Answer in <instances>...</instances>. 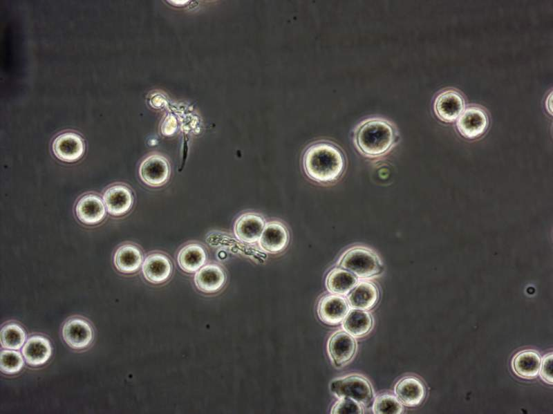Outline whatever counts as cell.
Wrapping results in <instances>:
<instances>
[{"label": "cell", "instance_id": "1", "mask_svg": "<svg viewBox=\"0 0 553 414\" xmlns=\"http://www.w3.org/2000/svg\"><path fill=\"white\" fill-rule=\"evenodd\" d=\"M303 167L312 180L322 184L332 183L337 181L345 170V156L334 144L318 142L306 149Z\"/></svg>", "mask_w": 553, "mask_h": 414}, {"label": "cell", "instance_id": "2", "mask_svg": "<svg viewBox=\"0 0 553 414\" xmlns=\"http://www.w3.org/2000/svg\"><path fill=\"white\" fill-rule=\"evenodd\" d=\"M395 137V131L389 122L382 119H371L359 126L354 142L362 154L373 158L387 153Z\"/></svg>", "mask_w": 553, "mask_h": 414}, {"label": "cell", "instance_id": "3", "mask_svg": "<svg viewBox=\"0 0 553 414\" xmlns=\"http://www.w3.org/2000/svg\"><path fill=\"white\" fill-rule=\"evenodd\" d=\"M337 265L360 279L374 277L383 270L378 255L362 245H355L346 250L340 256Z\"/></svg>", "mask_w": 553, "mask_h": 414}, {"label": "cell", "instance_id": "4", "mask_svg": "<svg viewBox=\"0 0 553 414\" xmlns=\"http://www.w3.org/2000/svg\"><path fill=\"white\" fill-rule=\"evenodd\" d=\"M330 388L338 398H350L362 405L369 404L373 397L370 382L361 375H353L334 379Z\"/></svg>", "mask_w": 553, "mask_h": 414}, {"label": "cell", "instance_id": "5", "mask_svg": "<svg viewBox=\"0 0 553 414\" xmlns=\"http://www.w3.org/2000/svg\"><path fill=\"white\" fill-rule=\"evenodd\" d=\"M170 173L168 160L159 154L147 156L139 167V176L142 181L150 187L162 186L168 181Z\"/></svg>", "mask_w": 553, "mask_h": 414}, {"label": "cell", "instance_id": "6", "mask_svg": "<svg viewBox=\"0 0 553 414\" xmlns=\"http://www.w3.org/2000/svg\"><path fill=\"white\" fill-rule=\"evenodd\" d=\"M289 241L286 226L280 221L272 220L265 223L258 243L261 250L274 254L285 250Z\"/></svg>", "mask_w": 553, "mask_h": 414}, {"label": "cell", "instance_id": "7", "mask_svg": "<svg viewBox=\"0 0 553 414\" xmlns=\"http://www.w3.org/2000/svg\"><path fill=\"white\" fill-rule=\"evenodd\" d=\"M465 101L462 95L453 89L445 90L435 99L433 109L435 115L446 122L456 120L464 111Z\"/></svg>", "mask_w": 553, "mask_h": 414}, {"label": "cell", "instance_id": "8", "mask_svg": "<svg viewBox=\"0 0 553 414\" xmlns=\"http://www.w3.org/2000/svg\"><path fill=\"white\" fill-rule=\"evenodd\" d=\"M489 125V118L481 108L471 106L461 113L457 119L456 126L459 133L467 138H476L482 135Z\"/></svg>", "mask_w": 553, "mask_h": 414}, {"label": "cell", "instance_id": "9", "mask_svg": "<svg viewBox=\"0 0 553 414\" xmlns=\"http://www.w3.org/2000/svg\"><path fill=\"white\" fill-rule=\"evenodd\" d=\"M329 357L336 366H341L350 361L357 350V343L346 331L333 333L328 341Z\"/></svg>", "mask_w": 553, "mask_h": 414}, {"label": "cell", "instance_id": "10", "mask_svg": "<svg viewBox=\"0 0 553 414\" xmlns=\"http://www.w3.org/2000/svg\"><path fill=\"white\" fill-rule=\"evenodd\" d=\"M349 310L346 300L338 294H327L319 301L317 308L319 319L330 326L339 324Z\"/></svg>", "mask_w": 553, "mask_h": 414}, {"label": "cell", "instance_id": "11", "mask_svg": "<svg viewBox=\"0 0 553 414\" xmlns=\"http://www.w3.org/2000/svg\"><path fill=\"white\" fill-rule=\"evenodd\" d=\"M52 149L59 160L72 162L79 160L84 154L85 145L83 139L73 132H65L53 140Z\"/></svg>", "mask_w": 553, "mask_h": 414}, {"label": "cell", "instance_id": "12", "mask_svg": "<svg viewBox=\"0 0 553 414\" xmlns=\"http://www.w3.org/2000/svg\"><path fill=\"white\" fill-rule=\"evenodd\" d=\"M265 223V218L258 213H244L234 223V235L243 243H255L259 241Z\"/></svg>", "mask_w": 553, "mask_h": 414}, {"label": "cell", "instance_id": "13", "mask_svg": "<svg viewBox=\"0 0 553 414\" xmlns=\"http://www.w3.org/2000/svg\"><path fill=\"white\" fill-rule=\"evenodd\" d=\"M62 337L71 348L84 349L92 342L93 332L88 322L82 319L73 318L63 326Z\"/></svg>", "mask_w": 553, "mask_h": 414}, {"label": "cell", "instance_id": "14", "mask_svg": "<svg viewBox=\"0 0 553 414\" xmlns=\"http://www.w3.org/2000/svg\"><path fill=\"white\" fill-rule=\"evenodd\" d=\"M394 391L400 402L409 407L418 406L426 396V388L423 382L414 376L401 378L395 384Z\"/></svg>", "mask_w": 553, "mask_h": 414}, {"label": "cell", "instance_id": "15", "mask_svg": "<svg viewBox=\"0 0 553 414\" xmlns=\"http://www.w3.org/2000/svg\"><path fill=\"white\" fill-rule=\"evenodd\" d=\"M103 201L108 212L113 216L127 213L133 204V194L129 188L122 185H113L106 189Z\"/></svg>", "mask_w": 553, "mask_h": 414}, {"label": "cell", "instance_id": "16", "mask_svg": "<svg viewBox=\"0 0 553 414\" xmlns=\"http://www.w3.org/2000/svg\"><path fill=\"white\" fill-rule=\"evenodd\" d=\"M142 272L147 281L152 283L165 282L172 272L170 259L164 254L153 253L148 255L142 264Z\"/></svg>", "mask_w": 553, "mask_h": 414}, {"label": "cell", "instance_id": "17", "mask_svg": "<svg viewBox=\"0 0 553 414\" xmlns=\"http://www.w3.org/2000/svg\"><path fill=\"white\" fill-rule=\"evenodd\" d=\"M104 201L96 194H89L83 196L77 201L75 213L78 219L83 223L95 225L101 222L106 216Z\"/></svg>", "mask_w": 553, "mask_h": 414}, {"label": "cell", "instance_id": "18", "mask_svg": "<svg viewBox=\"0 0 553 414\" xmlns=\"http://www.w3.org/2000/svg\"><path fill=\"white\" fill-rule=\"evenodd\" d=\"M194 283L203 292L214 293L219 291L226 280L223 269L218 265L209 263L203 265L194 274Z\"/></svg>", "mask_w": 553, "mask_h": 414}, {"label": "cell", "instance_id": "19", "mask_svg": "<svg viewBox=\"0 0 553 414\" xmlns=\"http://www.w3.org/2000/svg\"><path fill=\"white\" fill-rule=\"evenodd\" d=\"M379 297V290L375 283L362 281L348 294V302L353 309L368 310L377 304Z\"/></svg>", "mask_w": 553, "mask_h": 414}, {"label": "cell", "instance_id": "20", "mask_svg": "<svg viewBox=\"0 0 553 414\" xmlns=\"http://www.w3.org/2000/svg\"><path fill=\"white\" fill-rule=\"evenodd\" d=\"M21 351L23 357L29 365L40 366L50 359L52 348L48 339L40 335H35L28 339Z\"/></svg>", "mask_w": 553, "mask_h": 414}, {"label": "cell", "instance_id": "21", "mask_svg": "<svg viewBox=\"0 0 553 414\" xmlns=\"http://www.w3.org/2000/svg\"><path fill=\"white\" fill-rule=\"evenodd\" d=\"M207 259L205 248L197 243H189L178 253L177 261L184 272L194 273L205 265Z\"/></svg>", "mask_w": 553, "mask_h": 414}, {"label": "cell", "instance_id": "22", "mask_svg": "<svg viewBox=\"0 0 553 414\" xmlns=\"http://www.w3.org/2000/svg\"><path fill=\"white\" fill-rule=\"evenodd\" d=\"M541 357L537 351L531 349L517 352L512 360L514 373L523 379H533L539 373Z\"/></svg>", "mask_w": 553, "mask_h": 414}, {"label": "cell", "instance_id": "23", "mask_svg": "<svg viewBox=\"0 0 553 414\" xmlns=\"http://www.w3.org/2000/svg\"><path fill=\"white\" fill-rule=\"evenodd\" d=\"M113 262L118 271L130 274L138 270L143 263L141 250L132 244L120 246L115 252Z\"/></svg>", "mask_w": 553, "mask_h": 414}, {"label": "cell", "instance_id": "24", "mask_svg": "<svg viewBox=\"0 0 553 414\" xmlns=\"http://www.w3.org/2000/svg\"><path fill=\"white\" fill-rule=\"evenodd\" d=\"M356 276L342 267L331 270L326 278L328 290L335 294L346 295L357 284Z\"/></svg>", "mask_w": 553, "mask_h": 414}, {"label": "cell", "instance_id": "25", "mask_svg": "<svg viewBox=\"0 0 553 414\" xmlns=\"http://www.w3.org/2000/svg\"><path fill=\"white\" fill-rule=\"evenodd\" d=\"M373 326V317L365 310L353 309L346 314L342 326L346 332L355 337L366 335Z\"/></svg>", "mask_w": 553, "mask_h": 414}, {"label": "cell", "instance_id": "26", "mask_svg": "<svg viewBox=\"0 0 553 414\" xmlns=\"http://www.w3.org/2000/svg\"><path fill=\"white\" fill-rule=\"evenodd\" d=\"M0 341L1 347L3 348L19 350L26 341V333L18 324L8 323L1 330Z\"/></svg>", "mask_w": 553, "mask_h": 414}, {"label": "cell", "instance_id": "27", "mask_svg": "<svg viewBox=\"0 0 553 414\" xmlns=\"http://www.w3.org/2000/svg\"><path fill=\"white\" fill-rule=\"evenodd\" d=\"M404 411L403 405L392 394L382 393L374 400L373 412L376 414H400Z\"/></svg>", "mask_w": 553, "mask_h": 414}, {"label": "cell", "instance_id": "28", "mask_svg": "<svg viewBox=\"0 0 553 414\" xmlns=\"http://www.w3.org/2000/svg\"><path fill=\"white\" fill-rule=\"evenodd\" d=\"M24 365L21 353L15 350H3L0 356L1 370L6 374H15L20 371Z\"/></svg>", "mask_w": 553, "mask_h": 414}, {"label": "cell", "instance_id": "29", "mask_svg": "<svg viewBox=\"0 0 553 414\" xmlns=\"http://www.w3.org/2000/svg\"><path fill=\"white\" fill-rule=\"evenodd\" d=\"M330 413L333 414H359L364 413V409L362 404L348 397H341L334 404Z\"/></svg>", "mask_w": 553, "mask_h": 414}, {"label": "cell", "instance_id": "30", "mask_svg": "<svg viewBox=\"0 0 553 414\" xmlns=\"http://www.w3.org/2000/svg\"><path fill=\"white\" fill-rule=\"evenodd\" d=\"M552 353L550 352L543 356L540 364V376L542 379L550 384H552Z\"/></svg>", "mask_w": 553, "mask_h": 414}]
</instances>
